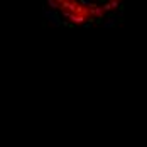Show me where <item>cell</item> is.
<instances>
[{"label":"cell","mask_w":147,"mask_h":147,"mask_svg":"<svg viewBox=\"0 0 147 147\" xmlns=\"http://www.w3.org/2000/svg\"><path fill=\"white\" fill-rule=\"evenodd\" d=\"M47 5H49L53 10H58V9H59V0H49V2H47Z\"/></svg>","instance_id":"obj_2"},{"label":"cell","mask_w":147,"mask_h":147,"mask_svg":"<svg viewBox=\"0 0 147 147\" xmlns=\"http://www.w3.org/2000/svg\"><path fill=\"white\" fill-rule=\"evenodd\" d=\"M63 15H64L66 19H69L73 26H83V24H85V20H90V17H86V15L69 14V12H63ZM85 26H86V24H85Z\"/></svg>","instance_id":"obj_1"}]
</instances>
